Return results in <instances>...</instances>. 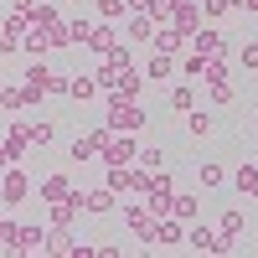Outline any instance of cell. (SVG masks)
<instances>
[{
    "label": "cell",
    "mask_w": 258,
    "mask_h": 258,
    "mask_svg": "<svg viewBox=\"0 0 258 258\" xmlns=\"http://www.w3.org/2000/svg\"><path fill=\"white\" fill-rule=\"evenodd\" d=\"M103 124H109L114 135H140V129L150 124V114L140 109L135 98H119V93H109V114H103Z\"/></svg>",
    "instance_id": "obj_1"
},
{
    "label": "cell",
    "mask_w": 258,
    "mask_h": 258,
    "mask_svg": "<svg viewBox=\"0 0 258 258\" xmlns=\"http://www.w3.org/2000/svg\"><path fill=\"white\" fill-rule=\"evenodd\" d=\"M31 186H36V181H31V170L21 165V160H16V165H6V170H0V207L16 212L21 202L31 197Z\"/></svg>",
    "instance_id": "obj_2"
},
{
    "label": "cell",
    "mask_w": 258,
    "mask_h": 258,
    "mask_svg": "<svg viewBox=\"0 0 258 258\" xmlns=\"http://www.w3.org/2000/svg\"><path fill=\"white\" fill-rule=\"evenodd\" d=\"M186 47H191V52H202V57H217V52H232V41H227V31H222V26L202 21V26L186 36Z\"/></svg>",
    "instance_id": "obj_3"
},
{
    "label": "cell",
    "mask_w": 258,
    "mask_h": 258,
    "mask_svg": "<svg viewBox=\"0 0 258 258\" xmlns=\"http://www.w3.org/2000/svg\"><path fill=\"white\" fill-rule=\"evenodd\" d=\"M145 243H150V248H186V222H181V217H155Z\"/></svg>",
    "instance_id": "obj_4"
},
{
    "label": "cell",
    "mask_w": 258,
    "mask_h": 258,
    "mask_svg": "<svg viewBox=\"0 0 258 258\" xmlns=\"http://www.w3.org/2000/svg\"><path fill=\"white\" fill-rule=\"evenodd\" d=\"M73 202H78V212H88V217H109V212L119 207V197L109 186H93V191H73Z\"/></svg>",
    "instance_id": "obj_5"
},
{
    "label": "cell",
    "mask_w": 258,
    "mask_h": 258,
    "mask_svg": "<svg viewBox=\"0 0 258 258\" xmlns=\"http://www.w3.org/2000/svg\"><path fill=\"white\" fill-rule=\"evenodd\" d=\"M140 155V135H109V145H103V165H129Z\"/></svg>",
    "instance_id": "obj_6"
},
{
    "label": "cell",
    "mask_w": 258,
    "mask_h": 258,
    "mask_svg": "<svg viewBox=\"0 0 258 258\" xmlns=\"http://www.w3.org/2000/svg\"><path fill=\"white\" fill-rule=\"evenodd\" d=\"M186 248H197V253H232V238H222V232L217 227H191L186 232Z\"/></svg>",
    "instance_id": "obj_7"
},
{
    "label": "cell",
    "mask_w": 258,
    "mask_h": 258,
    "mask_svg": "<svg viewBox=\"0 0 258 258\" xmlns=\"http://www.w3.org/2000/svg\"><path fill=\"white\" fill-rule=\"evenodd\" d=\"M150 47L165 52V57H176V52L186 47V31H181V26H170V21H155V36H150Z\"/></svg>",
    "instance_id": "obj_8"
},
{
    "label": "cell",
    "mask_w": 258,
    "mask_h": 258,
    "mask_svg": "<svg viewBox=\"0 0 258 258\" xmlns=\"http://www.w3.org/2000/svg\"><path fill=\"white\" fill-rule=\"evenodd\" d=\"M41 207H47V202H68L73 197V176H68V170H57V176H41Z\"/></svg>",
    "instance_id": "obj_9"
},
{
    "label": "cell",
    "mask_w": 258,
    "mask_h": 258,
    "mask_svg": "<svg viewBox=\"0 0 258 258\" xmlns=\"http://www.w3.org/2000/svg\"><path fill=\"white\" fill-rule=\"evenodd\" d=\"M47 248V232H41L36 222H21L16 227V243H11V253H41Z\"/></svg>",
    "instance_id": "obj_10"
},
{
    "label": "cell",
    "mask_w": 258,
    "mask_h": 258,
    "mask_svg": "<svg viewBox=\"0 0 258 258\" xmlns=\"http://www.w3.org/2000/svg\"><path fill=\"white\" fill-rule=\"evenodd\" d=\"M150 222H155V217H150V207H145V202H129V207H124V227L135 232L140 243L150 238Z\"/></svg>",
    "instance_id": "obj_11"
},
{
    "label": "cell",
    "mask_w": 258,
    "mask_h": 258,
    "mask_svg": "<svg viewBox=\"0 0 258 258\" xmlns=\"http://www.w3.org/2000/svg\"><path fill=\"white\" fill-rule=\"evenodd\" d=\"M170 217L197 222V217H202V197H197V191H176V197H170Z\"/></svg>",
    "instance_id": "obj_12"
},
{
    "label": "cell",
    "mask_w": 258,
    "mask_h": 258,
    "mask_svg": "<svg viewBox=\"0 0 258 258\" xmlns=\"http://www.w3.org/2000/svg\"><path fill=\"white\" fill-rule=\"evenodd\" d=\"M150 36H155V21L145 11H129L124 16V41H150Z\"/></svg>",
    "instance_id": "obj_13"
},
{
    "label": "cell",
    "mask_w": 258,
    "mask_h": 258,
    "mask_svg": "<svg viewBox=\"0 0 258 258\" xmlns=\"http://www.w3.org/2000/svg\"><path fill=\"white\" fill-rule=\"evenodd\" d=\"M88 47H93L98 57H109V52L119 47V31H114V21H98V26H93V36H88Z\"/></svg>",
    "instance_id": "obj_14"
},
{
    "label": "cell",
    "mask_w": 258,
    "mask_h": 258,
    "mask_svg": "<svg viewBox=\"0 0 258 258\" xmlns=\"http://www.w3.org/2000/svg\"><path fill=\"white\" fill-rule=\"evenodd\" d=\"M21 52H26L31 62H36V57H47V52H52V41H47V26H26V36H21Z\"/></svg>",
    "instance_id": "obj_15"
},
{
    "label": "cell",
    "mask_w": 258,
    "mask_h": 258,
    "mask_svg": "<svg viewBox=\"0 0 258 258\" xmlns=\"http://www.w3.org/2000/svg\"><path fill=\"white\" fill-rule=\"evenodd\" d=\"M145 78H155V83L176 78V57H165V52H150V57H145Z\"/></svg>",
    "instance_id": "obj_16"
},
{
    "label": "cell",
    "mask_w": 258,
    "mask_h": 258,
    "mask_svg": "<svg viewBox=\"0 0 258 258\" xmlns=\"http://www.w3.org/2000/svg\"><path fill=\"white\" fill-rule=\"evenodd\" d=\"M217 232H222V238H232V243H238V238H243V232H248V217H243V212H238V207H227V212H222V217H217Z\"/></svg>",
    "instance_id": "obj_17"
},
{
    "label": "cell",
    "mask_w": 258,
    "mask_h": 258,
    "mask_svg": "<svg viewBox=\"0 0 258 258\" xmlns=\"http://www.w3.org/2000/svg\"><path fill=\"white\" fill-rule=\"evenodd\" d=\"M93 93H98V83H93L88 73H68V98H73V103H88Z\"/></svg>",
    "instance_id": "obj_18"
},
{
    "label": "cell",
    "mask_w": 258,
    "mask_h": 258,
    "mask_svg": "<svg viewBox=\"0 0 258 258\" xmlns=\"http://www.w3.org/2000/svg\"><path fill=\"white\" fill-rule=\"evenodd\" d=\"M165 103H170L176 114H191V109H197V88H191V83H176V88L165 93Z\"/></svg>",
    "instance_id": "obj_19"
},
{
    "label": "cell",
    "mask_w": 258,
    "mask_h": 258,
    "mask_svg": "<svg viewBox=\"0 0 258 258\" xmlns=\"http://www.w3.org/2000/svg\"><path fill=\"white\" fill-rule=\"evenodd\" d=\"M68 160H78V165H93V160H98V145H93V135H78V140L68 145Z\"/></svg>",
    "instance_id": "obj_20"
},
{
    "label": "cell",
    "mask_w": 258,
    "mask_h": 258,
    "mask_svg": "<svg viewBox=\"0 0 258 258\" xmlns=\"http://www.w3.org/2000/svg\"><path fill=\"white\" fill-rule=\"evenodd\" d=\"M227 181V170L217 165V160H197V186H207V191H217Z\"/></svg>",
    "instance_id": "obj_21"
},
{
    "label": "cell",
    "mask_w": 258,
    "mask_h": 258,
    "mask_svg": "<svg viewBox=\"0 0 258 258\" xmlns=\"http://www.w3.org/2000/svg\"><path fill=\"white\" fill-rule=\"evenodd\" d=\"M47 217H52V227H73L78 222V202L68 197V202H47Z\"/></svg>",
    "instance_id": "obj_22"
},
{
    "label": "cell",
    "mask_w": 258,
    "mask_h": 258,
    "mask_svg": "<svg viewBox=\"0 0 258 258\" xmlns=\"http://www.w3.org/2000/svg\"><path fill=\"white\" fill-rule=\"evenodd\" d=\"M186 135H191V140H207V135H212V114H207V109H191Z\"/></svg>",
    "instance_id": "obj_23"
},
{
    "label": "cell",
    "mask_w": 258,
    "mask_h": 258,
    "mask_svg": "<svg viewBox=\"0 0 258 258\" xmlns=\"http://www.w3.org/2000/svg\"><path fill=\"white\" fill-rule=\"evenodd\" d=\"M26 129H31V145H41V150H47V145L57 140V124H52V119H31Z\"/></svg>",
    "instance_id": "obj_24"
},
{
    "label": "cell",
    "mask_w": 258,
    "mask_h": 258,
    "mask_svg": "<svg viewBox=\"0 0 258 258\" xmlns=\"http://www.w3.org/2000/svg\"><path fill=\"white\" fill-rule=\"evenodd\" d=\"M232 186H238V197H248V191L258 186V165H253V160H243V165H238V176H232Z\"/></svg>",
    "instance_id": "obj_25"
},
{
    "label": "cell",
    "mask_w": 258,
    "mask_h": 258,
    "mask_svg": "<svg viewBox=\"0 0 258 258\" xmlns=\"http://www.w3.org/2000/svg\"><path fill=\"white\" fill-rule=\"evenodd\" d=\"M202 68H207V57H202V52H186V57L176 62V73H181L186 83H191V78H202Z\"/></svg>",
    "instance_id": "obj_26"
},
{
    "label": "cell",
    "mask_w": 258,
    "mask_h": 258,
    "mask_svg": "<svg viewBox=\"0 0 258 258\" xmlns=\"http://www.w3.org/2000/svg\"><path fill=\"white\" fill-rule=\"evenodd\" d=\"M135 160H140L145 170H160V165H165V150H160V145H140V155H135Z\"/></svg>",
    "instance_id": "obj_27"
},
{
    "label": "cell",
    "mask_w": 258,
    "mask_h": 258,
    "mask_svg": "<svg viewBox=\"0 0 258 258\" xmlns=\"http://www.w3.org/2000/svg\"><path fill=\"white\" fill-rule=\"evenodd\" d=\"M202 78H207V83H222V78H227V52H217V57H207V68H202Z\"/></svg>",
    "instance_id": "obj_28"
},
{
    "label": "cell",
    "mask_w": 258,
    "mask_h": 258,
    "mask_svg": "<svg viewBox=\"0 0 258 258\" xmlns=\"http://www.w3.org/2000/svg\"><path fill=\"white\" fill-rule=\"evenodd\" d=\"M0 109H26V93L16 83H0Z\"/></svg>",
    "instance_id": "obj_29"
},
{
    "label": "cell",
    "mask_w": 258,
    "mask_h": 258,
    "mask_svg": "<svg viewBox=\"0 0 258 258\" xmlns=\"http://www.w3.org/2000/svg\"><path fill=\"white\" fill-rule=\"evenodd\" d=\"M207 88H212V109H227V103L238 98V93H232V83H227V78H222V83H207Z\"/></svg>",
    "instance_id": "obj_30"
},
{
    "label": "cell",
    "mask_w": 258,
    "mask_h": 258,
    "mask_svg": "<svg viewBox=\"0 0 258 258\" xmlns=\"http://www.w3.org/2000/svg\"><path fill=\"white\" fill-rule=\"evenodd\" d=\"M88 36H93V21H68V41L73 47H88Z\"/></svg>",
    "instance_id": "obj_31"
},
{
    "label": "cell",
    "mask_w": 258,
    "mask_h": 258,
    "mask_svg": "<svg viewBox=\"0 0 258 258\" xmlns=\"http://www.w3.org/2000/svg\"><path fill=\"white\" fill-rule=\"evenodd\" d=\"M98 16L103 21H124L129 16V0H98Z\"/></svg>",
    "instance_id": "obj_32"
},
{
    "label": "cell",
    "mask_w": 258,
    "mask_h": 258,
    "mask_svg": "<svg viewBox=\"0 0 258 258\" xmlns=\"http://www.w3.org/2000/svg\"><path fill=\"white\" fill-rule=\"evenodd\" d=\"M227 11H232L227 0H202V21H212V26H217V21H222Z\"/></svg>",
    "instance_id": "obj_33"
},
{
    "label": "cell",
    "mask_w": 258,
    "mask_h": 258,
    "mask_svg": "<svg viewBox=\"0 0 258 258\" xmlns=\"http://www.w3.org/2000/svg\"><path fill=\"white\" fill-rule=\"evenodd\" d=\"M238 62H243L248 73H258V41H243V47H238Z\"/></svg>",
    "instance_id": "obj_34"
},
{
    "label": "cell",
    "mask_w": 258,
    "mask_h": 258,
    "mask_svg": "<svg viewBox=\"0 0 258 258\" xmlns=\"http://www.w3.org/2000/svg\"><path fill=\"white\" fill-rule=\"evenodd\" d=\"M16 227H21L16 217H0V248H6V253H11V243H16Z\"/></svg>",
    "instance_id": "obj_35"
},
{
    "label": "cell",
    "mask_w": 258,
    "mask_h": 258,
    "mask_svg": "<svg viewBox=\"0 0 258 258\" xmlns=\"http://www.w3.org/2000/svg\"><path fill=\"white\" fill-rule=\"evenodd\" d=\"M11 52H21V36H11V31H0V57H11Z\"/></svg>",
    "instance_id": "obj_36"
},
{
    "label": "cell",
    "mask_w": 258,
    "mask_h": 258,
    "mask_svg": "<svg viewBox=\"0 0 258 258\" xmlns=\"http://www.w3.org/2000/svg\"><path fill=\"white\" fill-rule=\"evenodd\" d=\"M232 11H248V16H258V0H227Z\"/></svg>",
    "instance_id": "obj_37"
},
{
    "label": "cell",
    "mask_w": 258,
    "mask_h": 258,
    "mask_svg": "<svg viewBox=\"0 0 258 258\" xmlns=\"http://www.w3.org/2000/svg\"><path fill=\"white\" fill-rule=\"evenodd\" d=\"M248 202H258V186H253V191H248Z\"/></svg>",
    "instance_id": "obj_38"
},
{
    "label": "cell",
    "mask_w": 258,
    "mask_h": 258,
    "mask_svg": "<svg viewBox=\"0 0 258 258\" xmlns=\"http://www.w3.org/2000/svg\"><path fill=\"white\" fill-rule=\"evenodd\" d=\"M253 140H258V129H253Z\"/></svg>",
    "instance_id": "obj_39"
},
{
    "label": "cell",
    "mask_w": 258,
    "mask_h": 258,
    "mask_svg": "<svg viewBox=\"0 0 258 258\" xmlns=\"http://www.w3.org/2000/svg\"><path fill=\"white\" fill-rule=\"evenodd\" d=\"M253 124H258V119H253Z\"/></svg>",
    "instance_id": "obj_40"
}]
</instances>
